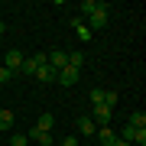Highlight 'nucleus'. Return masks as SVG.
<instances>
[{
	"label": "nucleus",
	"mask_w": 146,
	"mask_h": 146,
	"mask_svg": "<svg viewBox=\"0 0 146 146\" xmlns=\"http://www.w3.org/2000/svg\"><path fill=\"white\" fill-rule=\"evenodd\" d=\"M88 117L94 120V127H107L110 120H114V107H104V104H94Z\"/></svg>",
	"instance_id": "nucleus-1"
},
{
	"label": "nucleus",
	"mask_w": 146,
	"mask_h": 146,
	"mask_svg": "<svg viewBox=\"0 0 146 146\" xmlns=\"http://www.w3.org/2000/svg\"><path fill=\"white\" fill-rule=\"evenodd\" d=\"M46 62H49V55H46V52H36L33 58H23L20 72H23V75H36V72H39V68L46 65Z\"/></svg>",
	"instance_id": "nucleus-2"
},
{
	"label": "nucleus",
	"mask_w": 146,
	"mask_h": 146,
	"mask_svg": "<svg viewBox=\"0 0 146 146\" xmlns=\"http://www.w3.org/2000/svg\"><path fill=\"white\" fill-rule=\"evenodd\" d=\"M110 10V3H104V0H84L81 3V13L84 16H91V13H107Z\"/></svg>",
	"instance_id": "nucleus-3"
},
{
	"label": "nucleus",
	"mask_w": 146,
	"mask_h": 146,
	"mask_svg": "<svg viewBox=\"0 0 146 146\" xmlns=\"http://www.w3.org/2000/svg\"><path fill=\"white\" fill-rule=\"evenodd\" d=\"M23 58H26V55H23L20 52V49H10V52H7V58H3V68H10V72H20V65H23Z\"/></svg>",
	"instance_id": "nucleus-4"
},
{
	"label": "nucleus",
	"mask_w": 146,
	"mask_h": 146,
	"mask_svg": "<svg viewBox=\"0 0 146 146\" xmlns=\"http://www.w3.org/2000/svg\"><path fill=\"white\" fill-rule=\"evenodd\" d=\"M49 65H52L55 72H62V68L68 65V52H65V49H55V52L49 55Z\"/></svg>",
	"instance_id": "nucleus-5"
},
{
	"label": "nucleus",
	"mask_w": 146,
	"mask_h": 146,
	"mask_svg": "<svg viewBox=\"0 0 146 146\" xmlns=\"http://www.w3.org/2000/svg\"><path fill=\"white\" fill-rule=\"evenodd\" d=\"M26 136H29V140H36L39 146H49V143H55V136L49 133V130H36V127H33V130H29Z\"/></svg>",
	"instance_id": "nucleus-6"
},
{
	"label": "nucleus",
	"mask_w": 146,
	"mask_h": 146,
	"mask_svg": "<svg viewBox=\"0 0 146 146\" xmlns=\"http://www.w3.org/2000/svg\"><path fill=\"white\" fill-rule=\"evenodd\" d=\"M84 20H88L84 26H88L91 33H94V29H104V26H107V13H91V16H84Z\"/></svg>",
	"instance_id": "nucleus-7"
},
{
	"label": "nucleus",
	"mask_w": 146,
	"mask_h": 146,
	"mask_svg": "<svg viewBox=\"0 0 146 146\" xmlns=\"http://www.w3.org/2000/svg\"><path fill=\"white\" fill-rule=\"evenodd\" d=\"M78 78H81V72H75V68H68V65H65L62 72H58V78H55V81H62V84H75Z\"/></svg>",
	"instance_id": "nucleus-8"
},
{
	"label": "nucleus",
	"mask_w": 146,
	"mask_h": 146,
	"mask_svg": "<svg viewBox=\"0 0 146 146\" xmlns=\"http://www.w3.org/2000/svg\"><path fill=\"white\" fill-rule=\"evenodd\" d=\"M33 127H36V130H49V133H52V127H55V117H52V114H39Z\"/></svg>",
	"instance_id": "nucleus-9"
},
{
	"label": "nucleus",
	"mask_w": 146,
	"mask_h": 146,
	"mask_svg": "<svg viewBox=\"0 0 146 146\" xmlns=\"http://www.w3.org/2000/svg\"><path fill=\"white\" fill-rule=\"evenodd\" d=\"M36 78L49 84V81H55V78H58V72H55V68H52V65H49V62H46V65H42V68H39V72H36Z\"/></svg>",
	"instance_id": "nucleus-10"
},
{
	"label": "nucleus",
	"mask_w": 146,
	"mask_h": 146,
	"mask_svg": "<svg viewBox=\"0 0 146 146\" xmlns=\"http://www.w3.org/2000/svg\"><path fill=\"white\" fill-rule=\"evenodd\" d=\"M94 136H98V140H101V146H114V140H117L110 127H98V133H94Z\"/></svg>",
	"instance_id": "nucleus-11"
},
{
	"label": "nucleus",
	"mask_w": 146,
	"mask_h": 146,
	"mask_svg": "<svg viewBox=\"0 0 146 146\" xmlns=\"http://www.w3.org/2000/svg\"><path fill=\"white\" fill-rule=\"evenodd\" d=\"M78 130H81L84 136H94V133H98V127H94L91 117H81V120H78Z\"/></svg>",
	"instance_id": "nucleus-12"
},
{
	"label": "nucleus",
	"mask_w": 146,
	"mask_h": 146,
	"mask_svg": "<svg viewBox=\"0 0 146 146\" xmlns=\"http://www.w3.org/2000/svg\"><path fill=\"white\" fill-rule=\"evenodd\" d=\"M68 68L81 72V68H84V55H81V52H68Z\"/></svg>",
	"instance_id": "nucleus-13"
},
{
	"label": "nucleus",
	"mask_w": 146,
	"mask_h": 146,
	"mask_svg": "<svg viewBox=\"0 0 146 146\" xmlns=\"http://www.w3.org/2000/svg\"><path fill=\"white\" fill-rule=\"evenodd\" d=\"M130 127H136V130H146V114H143V110H133V114H130Z\"/></svg>",
	"instance_id": "nucleus-14"
},
{
	"label": "nucleus",
	"mask_w": 146,
	"mask_h": 146,
	"mask_svg": "<svg viewBox=\"0 0 146 146\" xmlns=\"http://www.w3.org/2000/svg\"><path fill=\"white\" fill-rule=\"evenodd\" d=\"M10 127H13V114H10V110H0V130L10 133Z\"/></svg>",
	"instance_id": "nucleus-15"
},
{
	"label": "nucleus",
	"mask_w": 146,
	"mask_h": 146,
	"mask_svg": "<svg viewBox=\"0 0 146 146\" xmlns=\"http://www.w3.org/2000/svg\"><path fill=\"white\" fill-rule=\"evenodd\" d=\"M26 143H29L26 133H13V136H10V146H26Z\"/></svg>",
	"instance_id": "nucleus-16"
},
{
	"label": "nucleus",
	"mask_w": 146,
	"mask_h": 146,
	"mask_svg": "<svg viewBox=\"0 0 146 146\" xmlns=\"http://www.w3.org/2000/svg\"><path fill=\"white\" fill-rule=\"evenodd\" d=\"M75 33H78V39H81V42H88V39H91V29L84 26V23H78V26H75Z\"/></svg>",
	"instance_id": "nucleus-17"
},
{
	"label": "nucleus",
	"mask_w": 146,
	"mask_h": 146,
	"mask_svg": "<svg viewBox=\"0 0 146 146\" xmlns=\"http://www.w3.org/2000/svg\"><path fill=\"white\" fill-rule=\"evenodd\" d=\"M10 78H13L10 68H0V84H10Z\"/></svg>",
	"instance_id": "nucleus-18"
},
{
	"label": "nucleus",
	"mask_w": 146,
	"mask_h": 146,
	"mask_svg": "<svg viewBox=\"0 0 146 146\" xmlns=\"http://www.w3.org/2000/svg\"><path fill=\"white\" fill-rule=\"evenodd\" d=\"M101 94H104V88H94L91 91V104H101Z\"/></svg>",
	"instance_id": "nucleus-19"
},
{
	"label": "nucleus",
	"mask_w": 146,
	"mask_h": 146,
	"mask_svg": "<svg viewBox=\"0 0 146 146\" xmlns=\"http://www.w3.org/2000/svg\"><path fill=\"white\" fill-rule=\"evenodd\" d=\"M62 146H78V136H62Z\"/></svg>",
	"instance_id": "nucleus-20"
},
{
	"label": "nucleus",
	"mask_w": 146,
	"mask_h": 146,
	"mask_svg": "<svg viewBox=\"0 0 146 146\" xmlns=\"http://www.w3.org/2000/svg\"><path fill=\"white\" fill-rule=\"evenodd\" d=\"M114 146H133V143H127V140H114Z\"/></svg>",
	"instance_id": "nucleus-21"
},
{
	"label": "nucleus",
	"mask_w": 146,
	"mask_h": 146,
	"mask_svg": "<svg viewBox=\"0 0 146 146\" xmlns=\"http://www.w3.org/2000/svg\"><path fill=\"white\" fill-rule=\"evenodd\" d=\"M3 29H7V26H3V20H0V33H3Z\"/></svg>",
	"instance_id": "nucleus-22"
}]
</instances>
